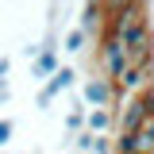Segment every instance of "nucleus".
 <instances>
[{"label":"nucleus","instance_id":"obj_16","mask_svg":"<svg viewBox=\"0 0 154 154\" xmlns=\"http://www.w3.org/2000/svg\"><path fill=\"white\" fill-rule=\"evenodd\" d=\"M8 96H12V89H8V81H0V104H8Z\"/></svg>","mask_w":154,"mask_h":154},{"label":"nucleus","instance_id":"obj_5","mask_svg":"<svg viewBox=\"0 0 154 154\" xmlns=\"http://www.w3.org/2000/svg\"><path fill=\"white\" fill-rule=\"evenodd\" d=\"M112 127H116V108H89V116H85V131L108 135Z\"/></svg>","mask_w":154,"mask_h":154},{"label":"nucleus","instance_id":"obj_19","mask_svg":"<svg viewBox=\"0 0 154 154\" xmlns=\"http://www.w3.org/2000/svg\"><path fill=\"white\" fill-rule=\"evenodd\" d=\"M54 4H62V0H54Z\"/></svg>","mask_w":154,"mask_h":154},{"label":"nucleus","instance_id":"obj_3","mask_svg":"<svg viewBox=\"0 0 154 154\" xmlns=\"http://www.w3.org/2000/svg\"><path fill=\"white\" fill-rule=\"evenodd\" d=\"M119 96H143L146 89H154V62L146 66H127V73L116 81Z\"/></svg>","mask_w":154,"mask_h":154},{"label":"nucleus","instance_id":"obj_11","mask_svg":"<svg viewBox=\"0 0 154 154\" xmlns=\"http://www.w3.org/2000/svg\"><path fill=\"white\" fill-rule=\"evenodd\" d=\"M54 100H58V96L50 93V89H46V85H38V93H35V108H38V112H46V108H50V104H54Z\"/></svg>","mask_w":154,"mask_h":154},{"label":"nucleus","instance_id":"obj_13","mask_svg":"<svg viewBox=\"0 0 154 154\" xmlns=\"http://www.w3.org/2000/svg\"><path fill=\"white\" fill-rule=\"evenodd\" d=\"M12 131H16V123H12V119H0V154H4L8 143H12Z\"/></svg>","mask_w":154,"mask_h":154},{"label":"nucleus","instance_id":"obj_15","mask_svg":"<svg viewBox=\"0 0 154 154\" xmlns=\"http://www.w3.org/2000/svg\"><path fill=\"white\" fill-rule=\"evenodd\" d=\"M8 73H12V58L4 54V58H0V81H8Z\"/></svg>","mask_w":154,"mask_h":154},{"label":"nucleus","instance_id":"obj_18","mask_svg":"<svg viewBox=\"0 0 154 154\" xmlns=\"http://www.w3.org/2000/svg\"><path fill=\"white\" fill-rule=\"evenodd\" d=\"M85 4H96V8H104V4H108V0H85Z\"/></svg>","mask_w":154,"mask_h":154},{"label":"nucleus","instance_id":"obj_7","mask_svg":"<svg viewBox=\"0 0 154 154\" xmlns=\"http://www.w3.org/2000/svg\"><path fill=\"white\" fill-rule=\"evenodd\" d=\"M73 81H77V73H73V66H62V69H58V73L50 77V85H46V89H50V93H54V96H62V93H66V89H73Z\"/></svg>","mask_w":154,"mask_h":154},{"label":"nucleus","instance_id":"obj_17","mask_svg":"<svg viewBox=\"0 0 154 154\" xmlns=\"http://www.w3.org/2000/svg\"><path fill=\"white\" fill-rule=\"evenodd\" d=\"M131 4H135V8H146V4H150V0H131Z\"/></svg>","mask_w":154,"mask_h":154},{"label":"nucleus","instance_id":"obj_4","mask_svg":"<svg viewBox=\"0 0 154 154\" xmlns=\"http://www.w3.org/2000/svg\"><path fill=\"white\" fill-rule=\"evenodd\" d=\"M58 69H62V62H58V42H54V35H46L35 66H31V77H35V85H50V77H54Z\"/></svg>","mask_w":154,"mask_h":154},{"label":"nucleus","instance_id":"obj_1","mask_svg":"<svg viewBox=\"0 0 154 154\" xmlns=\"http://www.w3.org/2000/svg\"><path fill=\"white\" fill-rule=\"evenodd\" d=\"M96 66H100V77H108V81H119V77L127 73V46H123L112 31H104V35H100Z\"/></svg>","mask_w":154,"mask_h":154},{"label":"nucleus","instance_id":"obj_12","mask_svg":"<svg viewBox=\"0 0 154 154\" xmlns=\"http://www.w3.org/2000/svg\"><path fill=\"white\" fill-rule=\"evenodd\" d=\"M73 146H77V150H93V146H96V135H93V131L73 135Z\"/></svg>","mask_w":154,"mask_h":154},{"label":"nucleus","instance_id":"obj_8","mask_svg":"<svg viewBox=\"0 0 154 154\" xmlns=\"http://www.w3.org/2000/svg\"><path fill=\"white\" fill-rule=\"evenodd\" d=\"M85 116H89V108H85V100H77V104H73V112L66 116V135H69V139L85 131Z\"/></svg>","mask_w":154,"mask_h":154},{"label":"nucleus","instance_id":"obj_14","mask_svg":"<svg viewBox=\"0 0 154 154\" xmlns=\"http://www.w3.org/2000/svg\"><path fill=\"white\" fill-rule=\"evenodd\" d=\"M116 146H112V139L108 135H96V146H93V154H112Z\"/></svg>","mask_w":154,"mask_h":154},{"label":"nucleus","instance_id":"obj_9","mask_svg":"<svg viewBox=\"0 0 154 154\" xmlns=\"http://www.w3.org/2000/svg\"><path fill=\"white\" fill-rule=\"evenodd\" d=\"M85 31H81V27H69V31H66V35H62V50H66V54H77V50H85Z\"/></svg>","mask_w":154,"mask_h":154},{"label":"nucleus","instance_id":"obj_6","mask_svg":"<svg viewBox=\"0 0 154 154\" xmlns=\"http://www.w3.org/2000/svg\"><path fill=\"white\" fill-rule=\"evenodd\" d=\"M100 23L108 27V12H104V8H96V4H85V8H81V23H77V27H81L85 35H96V31H100Z\"/></svg>","mask_w":154,"mask_h":154},{"label":"nucleus","instance_id":"obj_10","mask_svg":"<svg viewBox=\"0 0 154 154\" xmlns=\"http://www.w3.org/2000/svg\"><path fill=\"white\" fill-rule=\"evenodd\" d=\"M139 146H143V154H154V119L143 123V131H139Z\"/></svg>","mask_w":154,"mask_h":154},{"label":"nucleus","instance_id":"obj_2","mask_svg":"<svg viewBox=\"0 0 154 154\" xmlns=\"http://www.w3.org/2000/svg\"><path fill=\"white\" fill-rule=\"evenodd\" d=\"M81 100H85V108H116V104H119V89H116V81H108V77L96 73V77L85 81Z\"/></svg>","mask_w":154,"mask_h":154}]
</instances>
